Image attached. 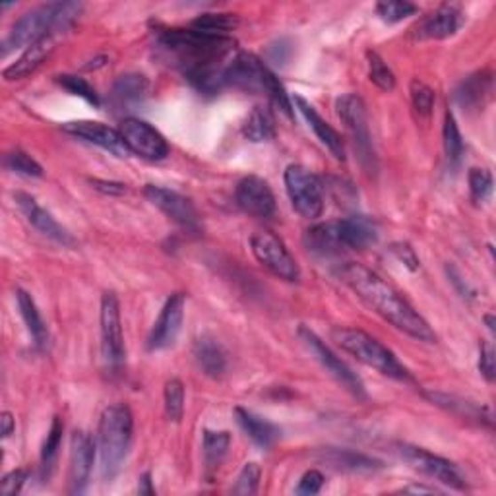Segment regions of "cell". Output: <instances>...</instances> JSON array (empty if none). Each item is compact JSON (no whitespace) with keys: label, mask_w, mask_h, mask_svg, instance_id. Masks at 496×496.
Returning <instances> with one entry per match:
<instances>
[{"label":"cell","mask_w":496,"mask_h":496,"mask_svg":"<svg viewBox=\"0 0 496 496\" xmlns=\"http://www.w3.org/2000/svg\"><path fill=\"white\" fill-rule=\"evenodd\" d=\"M469 190L473 202H484L492 193V175L487 169H471L469 171Z\"/></svg>","instance_id":"b9f144b4"},{"label":"cell","mask_w":496,"mask_h":496,"mask_svg":"<svg viewBox=\"0 0 496 496\" xmlns=\"http://www.w3.org/2000/svg\"><path fill=\"white\" fill-rule=\"evenodd\" d=\"M101 353L113 371L124 363V335L121 324V304L114 293H105L101 299Z\"/></svg>","instance_id":"ba28073f"},{"label":"cell","mask_w":496,"mask_h":496,"mask_svg":"<svg viewBox=\"0 0 496 496\" xmlns=\"http://www.w3.org/2000/svg\"><path fill=\"white\" fill-rule=\"evenodd\" d=\"M237 204L242 212L252 217H272L276 214V196H273L270 185L260 177H245L237 185Z\"/></svg>","instance_id":"2e32d148"},{"label":"cell","mask_w":496,"mask_h":496,"mask_svg":"<svg viewBox=\"0 0 496 496\" xmlns=\"http://www.w3.org/2000/svg\"><path fill=\"white\" fill-rule=\"evenodd\" d=\"M235 415H237L240 429L245 430L250 437V440L255 442V445H258L260 448H272L273 442H276L281 435L276 425L270 423V421H266V419L255 415L252 411L237 407Z\"/></svg>","instance_id":"cb8c5ba5"},{"label":"cell","mask_w":496,"mask_h":496,"mask_svg":"<svg viewBox=\"0 0 496 496\" xmlns=\"http://www.w3.org/2000/svg\"><path fill=\"white\" fill-rule=\"evenodd\" d=\"M95 458L93 438L83 430H76L70 438V494L86 492Z\"/></svg>","instance_id":"e0dca14e"},{"label":"cell","mask_w":496,"mask_h":496,"mask_svg":"<svg viewBox=\"0 0 496 496\" xmlns=\"http://www.w3.org/2000/svg\"><path fill=\"white\" fill-rule=\"evenodd\" d=\"M29 473L26 469H14L4 475L3 483H0V494L3 496H16L26 484Z\"/></svg>","instance_id":"f6af8a7d"},{"label":"cell","mask_w":496,"mask_h":496,"mask_svg":"<svg viewBox=\"0 0 496 496\" xmlns=\"http://www.w3.org/2000/svg\"><path fill=\"white\" fill-rule=\"evenodd\" d=\"M57 45V37H45L37 41V43L29 45L24 55L20 57L14 65H10L4 72L3 76L8 82H14V80H24L28 78L29 74H34L41 65H43V60L51 55L52 51H55Z\"/></svg>","instance_id":"7402d4cb"},{"label":"cell","mask_w":496,"mask_h":496,"mask_svg":"<svg viewBox=\"0 0 496 496\" xmlns=\"http://www.w3.org/2000/svg\"><path fill=\"white\" fill-rule=\"evenodd\" d=\"M484 322H487L489 330L494 332V316H492V314H487V316H484Z\"/></svg>","instance_id":"11a10c76"},{"label":"cell","mask_w":496,"mask_h":496,"mask_svg":"<svg viewBox=\"0 0 496 496\" xmlns=\"http://www.w3.org/2000/svg\"><path fill=\"white\" fill-rule=\"evenodd\" d=\"M340 278L345 285H350L368 307L374 309L384 320L392 324L394 328L415 337L419 342H437V334L430 330V326L423 316L411 307L392 285L386 283L373 270L365 268L363 264L350 262L340 270Z\"/></svg>","instance_id":"7a4b0ae2"},{"label":"cell","mask_w":496,"mask_h":496,"mask_svg":"<svg viewBox=\"0 0 496 496\" xmlns=\"http://www.w3.org/2000/svg\"><path fill=\"white\" fill-rule=\"evenodd\" d=\"M340 221V235L345 250H365L378 240V229L371 219L353 216Z\"/></svg>","instance_id":"603a6c76"},{"label":"cell","mask_w":496,"mask_h":496,"mask_svg":"<svg viewBox=\"0 0 496 496\" xmlns=\"http://www.w3.org/2000/svg\"><path fill=\"white\" fill-rule=\"evenodd\" d=\"M399 453H402V458L409 463L411 468H415L417 471L429 475V477L437 479L442 484H446V487L458 489V491L466 489V481H463L458 466H453L452 461L440 458V456H435V453H430L423 448L409 446V445L399 446Z\"/></svg>","instance_id":"4fadbf2b"},{"label":"cell","mask_w":496,"mask_h":496,"mask_svg":"<svg viewBox=\"0 0 496 496\" xmlns=\"http://www.w3.org/2000/svg\"><path fill=\"white\" fill-rule=\"evenodd\" d=\"M366 60H368V76H371V82L376 83L380 90L392 91L396 88V76L394 72L388 68L386 62L373 51L366 52Z\"/></svg>","instance_id":"8d00e7d4"},{"label":"cell","mask_w":496,"mask_h":496,"mask_svg":"<svg viewBox=\"0 0 496 496\" xmlns=\"http://www.w3.org/2000/svg\"><path fill=\"white\" fill-rule=\"evenodd\" d=\"M138 492H140V494H147V496L155 494V489H154V484H152V475H150V473H144L142 477H140Z\"/></svg>","instance_id":"f5cc1de1"},{"label":"cell","mask_w":496,"mask_h":496,"mask_svg":"<svg viewBox=\"0 0 496 496\" xmlns=\"http://www.w3.org/2000/svg\"><path fill=\"white\" fill-rule=\"evenodd\" d=\"M242 134L250 142H270L276 136V121L273 114L266 107H255L248 114V119L242 126Z\"/></svg>","instance_id":"4dcf8cb0"},{"label":"cell","mask_w":496,"mask_h":496,"mask_svg":"<svg viewBox=\"0 0 496 496\" xmlns=\"http://www.w3.org/2000/svg\"><path fill=\"white\" fill-rule=\"evenodd\" d=\"M14 200H16L18 208L22 209L26 219L39 231L41 235H45L47 239L59 242V245H62V247H76V239H74L68 231L47 212V209L41 208L35 202L34 196H29L26 193H16Z\"/></svg>","instance_id":"d6986e66"},{"label":"cell","mask_w":496,"mask_h":496,"mask_svg":"<svg viewBox=\"0 0 496 496\" xmlns=\"http://www.w3.org/2000/svg\"><path fill=\"white\" fill-rule=\"evenodd\" d=\"M337 114L343 121L345 129L350 130L351 138L355 142V150L361 155V160L366 169L374 167V152L371 142V130H368V119H366V107L363 99L358 95H343L335 103Z\"/></svg>","instance_id":"9c48e42d"},{"label":"cell","mask_w":496,"mask_h":496,"mask_svg":"<svg viewBox=\"0 0 496 496\" xmlns=\"http://www.w3.org/2000/svg\"><path fill=\"white\" fill-rule=\"evenodd\" d=\"M285 188L295 212L307 219L320 217L324 212V185L322 178L303 165L285 169Z\"/></svg>","instance_id":"8992f818"},{"label":"cell","mask_w":496,"mask_h":496,"mask_svg":"<svg viewBox=\"0 0 496 496\" xmlns=\"http://www.w3.org/2000/svg\"><path fill=\"white\" fill-rule=\"evenodd\" d=\"M147 91H150V83H147L146 76L142 74H124L114 82L113 101L119 107H134L147 98Z\"/></svg>","instance_id":"4316f807"},{"label":"cell","mask_w":496,"mask_h":496,"mask_svg":"<svg viewBox=\"0 0 496 496\" xmlns=\"http://www.w3.org/2000/svg\"><path fill=\"white\" fill-rule=\"evenodd\" d=\"M165 411L175 423L183 419L185 413V386L178 378L169 380L165 384Z\"/></svg>","instance_id":"74e56055"},{"label":"cell","mask_w":496,"mask_h":496,"mask_svg":"<svg viewBox=\"0 0 496 496\" xmlns=\"http://www.w3.org/2000/svg\"><path fill=\"white\" fill-rule=\"evenodd\" d=\"M239 26V18L235 14H202L198 16L190 28L209 35H225L227 31Z\"/></svg>","instance_id":"836d02e7"},{"label":"cell","mask_w":496,"mask_h":496,"mask_svg":"<svg viewBox=\"0 0 496 496\" xmlns=\"http://www.w3.org/2000/svg\"><path fill=\"white\" fill-rule=\"evenodd\" d=\"M229 445L231 435L227 430H204V466L208 479H212V475L219 469L221 461L227 456Z\"/></svg>","instance_id":"f1b7e54d"},{"label":"cell","mask_w":496,"mask_h":496,"mask_svg":"<svg viewBox=\"0 0 496 496\" xmlns=\"http://www.w3.org/2000/svg\"><path fill=\"white\" fill-rule=\"evenodd\" d=\"M463 26V14L458 6L445 4L429 14L417 26L419 39H446L452 37Z\"/></svg>","instance_id":"ffe728a7"},{"label":"cell","mask_w":496,"mask_h":496,"mask_svg":"<svg viewBox=\"0 0 496 496\" xmlns=\"http://www.w3.org/2000/svg\"><path fill=\"white\" fill-rule=\"evenodd\" d=\"M435 99H437L435 90L429 88L425 82L421 80L411 82V101H413V107L421 117H429L432 113V107H435Z\"/></svg>","instance_id":"60d3db41"},{"label":"cell","mask_w":496,"mask_h":496,"mask_svg":"<svg viewBox=\"0 0 496 496\" xmlns=\"http://www.w3.org/2000/svg\"><path fill=\"white\" fill-rule=\"evenodd\" d=\"M260 475H262V469H260L258 463H247V466L242 468V471L239 473L237 483H235V487H233V492L240 494V496L256 494L258 483H260Z\"/></svg>","instance_id":"7bdbcfd3"},{"label":"cell","mask_w":496,"mask_h":496,"mask_svg":"<svg viewBox=\"0 0 496 496\" xmlns=\"http://www.w3.org/2000/svg\"><path fill=\"white\" fill-rule=\"evenodd\" d=\"M378 16L388 24L402 22L407 16H413L417 12V6L405 3V0H390V3H380L376 4Z\"/></svg>","instance_id":"ab89813d"},{"label":"cell","mask_w":496,"mask_h":496,"mask_svg":"<svg viewBox=\"0 0 496 496\" xmlns=\"http://www.w3.org/2000/svg\"><path fill=\"white\" fill-rule=\"evenodd\" d=\"M390 250H392V255H394L399 262H404L411 272L419 270L421 262H419V258H417V255H415V250L411 248V247L407 245V242H394L392 248H390Z\"/></svg>","instance_id":"c3c4849f"},{"label":"cell","mask_w":496,"mask_h":496,"mask_svg":"<svg viewBox=\"0 0 496 496\" xmlns=\"http://www.w3.org/2000/svg\"><path fill=\"white\" fill-rule=\"evenodd\" d=\"M332 337L345 353L353 355L357 361L374 368L380 374L396 380H405V382L413 380L407 368L398 361V357L371 334L357 328H334Z\"/></svg>","instance_id":"5b68a950"},{"label":"cell","mask_w":496,"mask_h":496,"mask_svg":"<svg viewBox=\"0 0 496 496\" xmlns=\"http://www.w3.org/2000/svg\"><path fill=\"white\" fill-rule=\"evenodd\" d=\"M16 301H18L20 312H22V319L28 326L31 337H34L35 345L39 347V350H45V347L49 345V330H47L43 319H41L34 297H31L28 291L18 289L16 291Z\"/></svg>","instance_id":"83f0119b"},{"label":"cell","mask_w":496,"mask_h":496,"mask_svg":"<svg viewBox=\"0 0 496 496\" xmlns=\"http://www.w3.org/2000/svg\"><path fill=\"white\" fill-rule=\"evenodd\" d=\"M62 432H65V425H62V421L59 417H55L52 419L49 435L45 438L43 450H41V479L43 481H47L51 477L52 469H55L59 448L62 442Z\"/></svg>","instance_id":"1f68e13d"},{"label":"cell","mask_w":496,"mask_h":496,"mask_svg":"<svg viewBox=\"0 0 496 496\" xmlns=\"http://www.w3.org/2000/svg\"><path fill=\"white\" fill-rule=\"evenodd\" d=\"M194 357L198 366L202 371L212 376V378H221L227 371V357L224 347H221L212 337H200L194 345Z\"/></svg>","instance_id":"d4e9b609"},{"label":"cell","mask_w":496,"mask_h":496,"mask_svg":"<svg viewBox=\"0 0 496 496\" xmlns=\"http://www.w3.org/2000/svg\"><path fill=\"white\" fill-rule=\"evenodd\" d=\"M134 419L124 404L109 405L99 419V456L103 477L111 481L122 468L132 445Z\"/></svg>","instance_id":"277c9868"},{"label":"cell","mask_w":496,"mask_h":496,"mask_svg":"<svg viewBox=\"0 0 496 496\" xmlns=\"http://www.w3.org/2000/svg\"><path fill=\"white\" fill-rule=\"evenodd\" d=\"M0 423H3V438H8L14 432V429H16V421H14L12 413H8V411H4V413L0 415Z\"/></svg>","instance_id":"816d5d0a"},{"label":"cell","mask_w":496,"mask_h":496,"mask_svg":"<svg viewBox=\"0 0 496 496\" xmlns=\"http://www.w3.org/2000/svg\"><path fill=\"white\" fill-rule=\"evenodd\" d=\"M93 188L95 190H99V193L103 194H113V196H119V194H124L126 193V186L121 185V183H109V181H91Z\"/></svg>","instance_id":"f907efd6"},{"label":"cell","mask_w":496,"mask_h":496,"mask_svg":"<svg viewBox=\"0 0 496 496\" xmlns=\"http://www.w3.org/2000/svg\"><path fill=\"white\" fill-rule=\"evenodd\" d=\"M157 43L200 93L217 95L227 88V67L235 57V41L231 37L171 28L157 34Z\"/></svg>","instance_id":"6da1fadb"},{"label":"cell","mask_w":496,"mask_h":496,"mask_svg":"<svg viewBox=\"0 0 496 496\" xmlns=\"http://www.w3.org/2000/svg\"><path fill=\"white\" fill-rule=\"evenodd\" d=\"M270 72L272 70L252 52H237L227 67V88H237L250 93H266Z\"/></svg>","instance_id":"5bb4252c"},{"label":"cell","mask_w":496,"mask_h":496,"mask_svg":"<svg viewBox=\"0 0 496 496\" xmlns=\"http://www.w3.org/2000/svg\"><path fill=\"white\" fill-rule=\"evenodd\" d=\"M185 303L186 297L183 293H175L167 299L150 332V337H147V350L160 351L175 343L185 319Z\"/></svg>","instance_id":"9a60e30c"},{"label":"cell","mask_w":496,"mask_h":496,"mask_svg":"<svg viewBox=\"0 0 496 496\" xmlns=\"http://www.w3.org/2000/svg\"><path fill=\"white\" fill-rule=\"evenodd\" d=\"M121 136L129 150L144 160L160 161L169 155V144L160 130L140 119H124L121 122Z\"/></svg>","instance_id":"7c38bea8"},{"label":"cell","mask_w":496,"mask_h":496,"mask_svg":"<svg viewBox=\"0 0 496 496\" xmlns=\"http://www.w3.org/2000/svg\"><path fill=\"white\" fill-rule=\"evenodd\" d=\"M430 402H435L440 407H446L452 413H456L460 417H466V419H475L479 421V423H487L491 425L492 419L489 415V411L484 407H479L477 404L473 402H466V399H460L456 396H448V394H438V392H430L427 394Z\"/></svg>","instance_id":"f546056e"},{"label":"cell","mask_w":496,"mask_h":496,"mask_svg":"<svg viewBox=\"0 0 496 496\" xmlns=\"http://www.w3.org/2000/svg\"><path fill=\"white\" fill-rule=\"evenodd\" d=\"M324 460L332 463L335 469H343L351 473H374L378 469H382V461L353 450H335V448L324 450Z\"/></svg>","instance_id":"484cf974"},{"label":"cell","mask_w":496,"mask_h":496,"mask_svg":"<svg viewBox=\"0 0 496 496\" xmlns=\"http://www.w3.org/2000/svg\"><path fill=\"white\" fill-rule=\"evenodd\" d=\"M250 248L255 258L264 268H268L273 276H278L285 281L299 279L301 272L297 262L291 256L287 247L283 245V240L273 235L272 231H256V233L250 237Z\"/></svg>","instance_id":"52a82bcc"},{"label":"cell","mask_w":496,"mask_h":496,"mask_svg":"<svg viewBox=\"0 0 496 496\" xmlns=\"http://www.w3.org/2000/svg\"><path fill=\"white\" fill-rule=\"evenodd\" d=\"M4 167L8 169V171L28 177V178L43 177V167H41L34 157L20 152V150L10 152L4 155Z\"/></svg>","instance_id":"d590c367"},{"label":"cell","mask_w":496,"mask_h":496,"mask_svg":"<svg viewBox=\"0 0 496 496\" xmlns=\"http://www.w3.org/2000/svg\"><path fill=\"white\" fill-rule=\"evenodd\" d=\"M144 194L155 208H160L169 219H173L177 225H181L188 233H200L202 231L200 214L190 198L155 185H147L144 188Z\"/></svg>","instance_id":"30bf717a"},{"label":"cell","mask_w":496,"mask_h":496,"mask_svg":"<svg viewBox=\"0 0 496 496\" xmlns=\"http://www.w3.org/2000/svg\"><path fill=\"white\" fill-rule=\"evenodd\" d=\"M299 335H301V340L304 342V345L309 347V350L314 353V357L319 358L320 365L328 371L337 382H342L350 392L357 398H366V392H365V384H363V380L357 376V373H353L350 366H347L340 357H337L328 345H326L319 335H316L314 332H311L309 328H304V326H301L299 328Z\"/></svg>","instance_id":"8fae6325"},{"label":"cell","mask_w":496,"mask_h":496,"mask_svg":"<svg viewBox=\"0 0 496 496\" xmlns=\"http://www.w3.org/2000/svg\"><path fill=\"white\" fill-rule=\"evenodd\" d=\"M479 371L481 374L492 382L496 376V361H494V350L489 342L481 345V355H479Z\"/></svg>","instance_id":"bcb514c9"},{"label":"cell","mask_w":496,"mask_h":496,"mask_svg":"<svg viewBox=\"0 0 496 496\" xmlns=\"http://www.w3.org/2000/svg\"><path fill=\"white\" fill-rule=\"evenodd\" d=\"M57 83L59 86L65 88L67 91H70L72 95H78L83 101H88L93 107H99V95L95 91L90 83L80 78V76H70V74H62V76H57Z\"/></svg>","instance_id":"f35d334b"},{"label":"cell","mask_w":496,"mask_h":496,"mask_svg":"<svg viewBox=\"0 0 496 496\" xmlns=\"http://www.w3.org/2000/svg\"><path fill=\"white\" fill-rule=\"evenodd\" d=\"M322 484H324V475L320 471L311 469V471L303 475L301 481H299V487L295 492H297V494H316V492H320Z\"/></svg>","instance_id":"7dc6e473"},{"label":"cell","mask_w":496,"mask_h":496,"mask_svg":"<svg viewBox=\"0 0 496 496\" xmlns=\"http://www.w3.org/2000/svg\"><path fill=\"white\" fill-rule=\"evenodd\" d=\"M489 91V78H484L483 74H475L468 80L461 82V86L456 90V101L461 107H477L483 103V98Z\"/></svg>","instance_id":"d6a6232c"},{"label":"cell","mask_w":496,"mask_h":496,"mask_svg":"<svg viewBox=\"0 0 496 496\" xmlns=\"http://www.w3.org/2000/svg\"><path fill=\"white\" fill-rule=\"evenodd\" d=\"M266 95L273 101V105H278V107L287 114V117H293V101L273 72H270L268 82H266Z\"/></svg>","instance_id":"ee69618b"},{"label":"cell","mask_w":496,"mask_h":496,"mask_svg":"<svg viewBox=\"0 0 496 496\" xmlns=\"http://www.w3.org/2000/svg\"><path fill=\"white\" fill-rule=\"evenodd\" d=\"M293 101H295V105H297V109L301 111L304 121H307L311 129L314 130L316 138H319L326 147H328L330 154L335 157L337 161H343L345 160V146H343L342 136L337 134L334 126L326 122L319 114V111H316L307 99L301 98V95H295Z\"/></svg>","instance_id":"44dd1931"},{"label":"cell","mask_w":496,"mask_h":496,"mask_svg":"<svg viewBox=\"0 0 496 496\" xmlns=\"http://www.w3.org/2000/svg\"><path fill=\"white\" fill-rule=\"evenodd\" d=\"M82 8L80 3H49L34 8L10 29L3 43V55L6 57L14 49H28L45 37L62 35L80 18Z\"/></svg>","instance_id":"3957f363"},{"label":"cell","mask_w":496,"mask_h":496,"mask_svg":"<svg viewBox=\"0 0 496 496\" xmlns=\"http://www.w3.org/2000/svg\"><path fill=\"white\" fill-rule=\"evenodd\" d=\"M442 140H445V152H446L448 163L456 167L461 161V155H463V140H461L458 122H456V119H453L452 111H446Z\"/></svg>","instance_id":"e575fe53"},{"label":"cell","mask_w":496,"mask_h":496,"mask_svg":"<svg viewBox=\"0 0 496 496\" xmlns=\"http://www.w3.org/2000/svg\"><path fill=\"white\" fill-rule=\"evenodd\" d=\"M62 130L76 136V138L99 146V147H103V150H107L117 157L132 155L129 146L124 144L121 132L111 129V126H107V124L93 122V121H74V122L62 124Z\"/></svg>","instance_id":"ac0fdd59"},{"label":"cell","mask_w":496,"mask_h":496,"mask_svg":"<svg viewBox=\"0 0 496 496\" xmlns=\"http://www.w3.org/2000/svg\"><path fill=\"white\" fill-rule=\"evenodd\" d=\"M402 492H415V494L427 492V494H432V492H437V491H435V489H430V487H421V484H411V487L402 489Z\"/></svg>","instance_id":"db71d44e"},{"label":"cell","mask_w":496,"mask_h":496,"mask_svg":"<svg viewBox=\"0 0 496 496\" xmlns=\"http://www.w3.org/2000/svg\"><path fill=\"white\" fill-rule=\"evenodd\" d=\"M446 272H448V278L452 279L453 285H456L463 299H475V291L466 283V279H461L460 272H458L456 268H453V266H446Z\"/></svg>","instance_id":"681fc988"}]
</instances>
